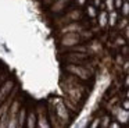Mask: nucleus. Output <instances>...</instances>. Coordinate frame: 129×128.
Returning <instances> with one entry per match:
<instances>
[{"instance_id": "1", "label": "nucleus", "mask_w": 129, "mask_h": 128, "mask_svg": "<svg viewBox=\"0 0 129 128\" xmlns=\"http://www.w3.org/2000/svg\"><path fill=\"white\" fill-rule=\"evenodd\" d=\"M87 128L128 127V71L118 72L87 122Z\"/></svg>"}]
</instances>
